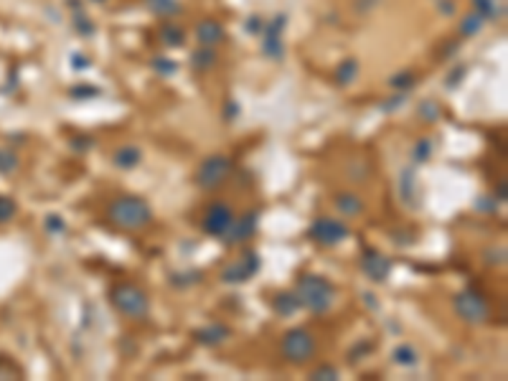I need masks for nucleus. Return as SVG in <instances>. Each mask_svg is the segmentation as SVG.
Returning a JSON list of instances; mask_svg holds the SVG:
<instances>
[{
  "label": "nucleus",
  "instance_id": "nucleus-1",
  "mask_svg": "<svg viewBox=\"0 0 508 381\" xmlns=\"http://www.w3.org/2000/svg\"><path fill=\"white\" fill-rule=\"evenodd\" d=\"M107 216L117 229L140 232L153 221V206L142 196H117L107 209Z\"/></svg>",
  "mask_w": 508,
  "mask_h": 381
},
{
  "label": "nucleus",
  "instance_id": "nucleus-2",
  "mask_svg": "<svg viewBox=\"0 0 508 381\" xmlns=\"http://www.w3.org/2000/svg\"><path fill=\"white\" fill-rule=\"evenodd\" d=\"M297 300L303 305L305 310L315 313V315H323V313H328L336 303V288H333V282L328 277H323V275H303L300 280H297Z\"/></svg>",
  "mask_w": 508,
  "mask_h": 381
},
{
  "label": "nucleus",
  "instance_id": "nucleus-3",
  "mask_svg": "<svg viewBox=\"0 0 508 381\" xmlns=\"http://www.w3.org/2000/svg\"><path fill=\"white\" fill-rule=\"evenodd\" d=\"M110 303L117 308L125 318L130 320H142L148 318L150 313V300L148 295L142 292L138 285H130V282H122V285H115L110 290Z\"/></svg>",
  "mask_w": 508,
  "mask_h": 381
},
{
  "label": "nucleus",
  "instance_id": "nucleus-4",
  "mask_svg": "<svg viewBox=\"0 0 508 381\" xmlns=\"http://www.w3.org/2000/svg\"><path fill=\"white\" fill-rule=\"evenodd\" d=\"M280 351L288 364H308L315 356V335L308 328H292L282 335Z\"/></svg>",
  "mask_w": 508,
  "mask_h": 381
},
{
  "label": "nucleus",
  "instance_id": "nucleus-5",
  "mask_svg": "<svg viewBox=\"0 0 508 381\" xmlns=\"http://www.w3.org/2000/svg\"><path fill=\"white\" fill-rule=\"evenodd\" d=\"M232 171H234L232 160H229L227 156L216 153V156H209L206 160H201L194 180L201 191H216V188H221L229 178H232Z\"/></svg>",
  "mask_w": 508,
  "mask_h": 381
},
{
  "label": "nucleus",
  "instance_id": "nucleus-6",
  "mask_svg": "<svg viewBox=\"0 0 508 381\" xmlns=\"http://www.w3.org/2000/svg\"><path fill=\"white\" fill-rule=\"evenodd\" d=\"M453 308L458 313V318H462L465 323H485V320L491 318V303L485 300L478 290H460L458 295L453 297Z\"/></svg>",
  "mask_w": 508,
  "mask_h": 381
},
{
  "label": "nucleus",
  "instance_id": "nucleus-7",
  "mask_svg": "<svg viewBox=\"0 0 508 381\" xmlns=\"http://www.w3.org/2000/svg\"><path fill=\"white\" fill-rule=\"evenodd\" d=\"M310 239L323 244V247H336L341 241H346L351 236V229L346 226V221L341 219H333V216H318L310 224Z\"/></svg>",
  "mask_w": 508,
  "mask_h": 381
},
{
  "label": "nucleus",
  "instance_id": "nucleus-8",
  "mask_svg": "<svg viewBox=\"0 0 508 381\" xmlns=\"http://www.w3.org/2000/svg\"><path fill=\"white\" fill-rule=\"evenodd\" d=\"M257 224H259V211L257 209H250L244 211L242 216H234V221L227 226V232L221 234L219 239L227 244V247H236V244H244V241H250L257 232Z\"/></svg>",
  "mask_w": 508,
  "mask_h": 381
},
{
  "label": "nucleus",
  "instance_id": "nucleus-9",
  "mask_svg": "<svg viewBox=\"0 0 508 381\" xmlns=\"http://www.w3.org/2000/svg\"><path fill=\"white\" fill-rule=\"evenodd\" d=\"M259 267H262V259H259L257 252H244L242 259L234 262V265H229L224 272H221V282H227V285H242V282L252 280L254 275L259 272Z\"/></svg>",
  "mask_w": 508,
  "mask_h": 381
},
{
  "label": "nucleus",
  "instance_id": "nucleus-10",
  "mask_svg": "<svg viewBox=\"0 0 508 381\" xmlns=\"http://www.w3.org/2000/svg\"><path fill=\"white\" fill-rule=\"evenodd\" d=\"M232 221H234V209L224 201H214L211 206L206 209V214H203L201 229L209 234V236H221Z\"/></svg>",
  "mask_w": 508,
  "mask_h": 381
},
{
  "label": "nucleus",
  "instance_id": "nucleus-11",
  "mask_svg": "<svg viewBox=\"0 0 508 381\" xmlns=\"http://www.w3.org/2000/svg\"><path fill=\"white\" fill-rule=\"evenodd\" d=\"M361 270L366 272V277L371 282H384L391 272V259L384 257L382 252H376V249H364V254H361Z\"/></svg>",
  "mask_w": 508,
  "mask_h": 381
},
{
  "label": "nucleus",
  "instance_id": "nucleus-12",
  "mask_svg": "<svg viewBox=\"0 0 508 381\" xmlns=\"http://www.w3.org/2000/svg\"><path fill=\"white\" fill-rule=\"evenodd\" d=\"M285 24H288V16L280 13L267 28H262V39H265L262 48H265V54L270 59H282V54H285V46H282V28H285Z\"/></svg>",
  "mask_w": 508,
  "mask_h": 381
},
{
  "label": "nucleus",
  "instance_id": "nucleus-13",
  "mask_svg": "<svg viewBox=\"0 0 508 381\" xmlns=\"http://www.w3.org/2000/svg\"><path fill=\"white\" fill-rule=\"evenodd\" d=\"M333 206H336V211L344 219L361 216V214L366 211V203H364V198H361L359 194H353V191H344V194H338L336 198H333Z\"/></svg>",
  "mask_w": 508,
  "mask_h": 381
},
{
  "label": "nucleus",
  "instance_id": "nucleus-14",
  "mask_svg": "<svg viewBox=\"0 0 508 381\" xmlns=\"http://www.w3.org/2000/svg\"><path fill=\"white\" fill-rule=\"evenodd\" d=\"M196 41L201 44V46H219L221 41H224V28L221 24L211 21V18H206L201 24L196 26Z\"/></svg>",
  "mask_w": 508,
  "mask_h": 381
},
{
  "label": "nucleus",
  "instance_id": "nucleus-15",
  "mask_svg": "<svg viewBox=\"0 0 508 381\" xmlns=\"http://www.w3.org/2000/svg\"><path fill=\"white\" fill-rule=\"evenodd\" d=\"M232 335V331H229L224 323H211V326H206V328H198L194 333V338L201 346H219V343H224Z\"/></svg>",
  "mask_w": 508,
  "mask_h": 381
},
{
  "label": "nucleus",
  "instance_id": "nucleus-16",
  "mask_svg": "<svg viewBox=\"0 0 508 381\" xmlns=\"http://www.w3.org/2000/svg\"><path fill=\"white\" fill-rule=\"evenodd\" d=\"M303 305H300V300H297V292L295 290H285V292H277L272 300V310L277 313V315H282V318H290V315H295L297 310H300Z\"/></svg>",
  "mask_w": 508,
  "mask_h": 381
},
{
  "label": "nucleus",
  "instance_id": "nucleus-17",
  "mask_svg": "<svg viewBox=\"0 0 508 381\" xmlns=\"http://www.w3.org/2000/svg\"><path fill=\"white\" fill-rule=\"evenodd\" d=\"M397 191L399 198L406 203V206H417L415 196H417V178H415V168H404L402 176L397 180Z\"/></svg>",
  "mask_w": 508,
  "mask_h": 381
},
{
  "label": "nucleus",
  "instance_id": "nucleus-18",
  "mask_svg": "<svg viewBox=\"0 0 508 381\" xmlns=\"http://www.w3.org/2000/svg\"><path fill=\"white\" fill-rule=\"evenodd\" d=\"M140 160H142V153L135 145H122V148H117L112 153V163L117 165V168H122V171H133Z\"/></svg>",
  "mask_w": 508,
  "mask_h": 381
},
{
  "label": "nucleus",
  "instance_id": "nucleus-19",
  "mask_svg": "<svg viewBox=\"0 0 508 381\" xmlns=\"http://www.w3.org/2000/svg\"><path fill=\"white\" fill-rule=\"evenodd\" d=\"M391 358H394V364L404 366V369H412V366L420 364V353H417L415 346H409V343H399L397 349L391 351Z\"/></svg>",
  "mask_w": 508,
  "mask_h": 381
},
{
  "label": "nucleus",
  "instance_id": "nucleus-20",
  "mask_svg": "<svg viewBox=\"0 0 508 381\" xmlns=\"http://www.w3.org/2000/svg\"><path fill=\"white\" fill-rule=\"evenodd\" d=\"M346 173H348V180H353V183H366L368 176H371V165H368V160H364L361 156H356L351 163H348Z\"/></svg>",
  "mask_w": 508,
  "mask_h": 381
},
{
  "label": "nucleus",
  "instance_id": "nucleus-21",
  "mask_svg": "<svg viewBox=\"0 0 508 381\" xmlns=\"http://www.w3.org/2000/svg\"><path fill=\"white\" fill-rule=\"evenodd\" d=\"M356 77H359V62H356V59H346V62H341V66L336 69V84L348 86V84L356 82Z\"/></svg>",
  "mask_w": 508,
  "mask_h": 381
},
{
  "label": "nucleus",
  "instance_id": "nucleus-22",
  "mask_svg": "<svg viewBox=\"0 0 508 381\" xmlns=\"http://www.w3.org/2000/svg\"><path fill=\"white\" fill-rule=\"evenodd\" d=\"M216 64V51H214L211 46H203L201 51H196L194 56H191V66H194L196 71H209Z\"/></svg>",
  "mask_w": 508,
  "mask_h": 381
},
{
  "label": "nucleus",
  "instance_id": "nucleus-23",
  "mask_svg": "<svg viewBox=\"0 0 508 381\" xmlns=\"http://www.w3.org/2000/svg\"><path fill=\"white\" fill-rule=\"evenodd\" d=\"M483 24H485V18L480 16V13H468V16L462 18V24H460V33L462 36H476L478 31H480V28H483Z\"/></svg>",
  "mask_w": 508,
  "mask_h": 381
},
{
  "label": "nucleus",
  "instance_id": "nucleus-24",
  "mask_svg": "<svg viewBox=\"0 0 508 381\" xmlns=\"http://www.w3.org/2000/svg\"><path fill=\"white\" fill-rule=\"evenodd\" d=\"M432 156V140L430 138H420V140L412 145V160L415 163H427Z\"/></svg>",
  "mask_w": 508,
  "mask_h": 381
},
{
  "label": "nucleus",
  "instance_id": "nucleus-25",
  "mask_svg": "<svg viewBox=\"0 0 508 381\" xmlns=\"http://www.w3.org/2000/svg\"><path fill=\"white\" fill-rule=\"evenodd\" d=\"M160 39H163L165 46H183L186 36H183V31H180L178 26H163L160 28Z\"/></svg>",
  "mask_w": 508,
  "mask_h": 381
},
{
  "label": "nucleus",
  "instance_id": "nucleus-26",
  "mask_svg": "<svg viewBox=\"0 0 508 381\" xmlns=\"http://www.w3.org/2000/svg\"><path fill=\"white\" fill-rule=\"evenodd\" d=\"M148 6L158 16H176V10H178L176 0H148Z\"/></svg>",
  "mask_w": 508,
  "mask_h": 381
},
{
  "label": "nucleus",
  "instance_id": "nucleus-27",
  "mask_svg": "<svg viewBox=\"0 0 508 381\" xmlns=\"http://www.w3.org/2000/svg\"><path fill=\"white\" fill-rule=\"evenodd\" d=\"M18 165H21V160H18V156L13 153V150H0V173H16Z\"/></svg>",
  "mask_w": 508,
  "mask_h": 381
},
{
  "label": "nucleus",
  "instance_id": "nucleus-28",
  "mask_svg": "<svg viewBox=\"0 0 508 381\" xmlns=\"http://www.w3.org/2000/svg\"><path fill=\"white\" fill-rule=\"evenodd\" d=\"M198 280H201V272H198V270L171 275V285H176V288H188V285H194V282H198Z\"/></svg>",
  "mask_w": 508,
  "mask_h": 381
},
{
  "label": "nucleus",
  "instance_id": "nucleus-29",
  "mask_svg": "<svg viewBox=\"0 0 508 381\" xmlns=\"http://www.w3.org/2000/svg\"><path fill=\"white\" fill-rule=\"evenodd\" d=\"M483 262L488 265H496V267H503L506 265V247H488L483 252Z\"/></svg>",
  "mask_w": 508,
  "mask_h": 381
},
{
  "label": "nucleus",
  "instance_id": "nucleus-30",
  "mask_svg": "<svg viewBox=\"0 0 508 381\" xmlns=\"http://www.w3.org/2000/svg\"><path fill=\"white\" fill-rule=\"evenodd\" d=\"M420 115H422L424 122H438L440 120V107H438V102H422L420 104Z\"/></svg>",
  "mask_w": 508,
  "mask_h": 381
},
{
  "label": "nucleus",
  "instance_id": "nucleus-31",
  "mask_svg": "<svg viewBox=\"0 0 508 381\" xmlns=\"http://www.w3.org/2000/svg\"><path fill=\"white\" fill-rule=\"evenodd\" d=\"M473 3H476L478 13H480L483 18H498L500 16L496 0H473Z\"/></svg>",
  "mask_w": 508,
  "mask_h": 381
},
{
  "label": "nucleus",
  "instance_id": "nucleus-32",
  "mask_svg": "<svg viewBox=\"0 0 508 381\" xmlns=\"http://www.w3.org/2000/svg\"><path fill=\"white\" fill-rule=\"evenodd\" d=\"M417 77H415V71H399L397 77H391V86H397V89H409V86L415 84Z\"/></svg>",
  "mask_w": 508,
  "mask_h": 381
},
{
  "label": "nucleus",
  "instance_id": "nucleus-33",
  "mask_svg": "<svg viewBox=\"0 0 508 381\" xmlns=\"http://www.w3.org/2000/svg\"><path fill=\"white\" fill-rule=\"evenodd\" d=\"M13 216H16V203L8 196H0V224H8Z\"/></svg>",
  "mask_w": 508,
  "mask_h": 381
},
{
  "label": "nucleus",
  "instance_id": "nucleus-34",
  "mask_svg": "<svg viewBox=\"0 0 508 381\" xmlns=\"http://www.w3.org/2000/svg\"><path fill=\"white\" fill-rule=\"evenodd\" d=\"M74 28H77L82 36H92V33H94L92 21H89V18H86L82 10H77V13H74Z\"/></svg>",
  "mask_w": 508,
  "mask_h": 381
},
{
  "label": "nucleus",
  "instance_id": "nucleus-35",
  "mask_svg": "<svg viewBox=\"0 0 508 381\" xmlns=\"http://www.w3.org/2000/svg\"><path fill=\"white\" fill-rule=\"evenodd\" d=\"M69 94L74 100H89V97H97L100 89H97V86H89V84H77V86H71Z\"/></svg>",
  "mask_w": 508,
  "mask_h": 381
},
{
  "label": "nucleus",
  "instance_id": "nucleus-36",
  "mask_svg": "<svg viewBox=\"0 0 508 381\" xmlns=\"http://www.w3.org/2000/svg\"><path fill=\"white\" fill-rule=\"evenodd\" d=\"M310 379L333 381V379H338V369L336 366H321V369H315V371L310 373Z\"/></svg>",
  "mask_w": 508,
  "mask_h": 381
},
{
  "label": "nucleus",
  "instance_id": "nucleus-37",
  "mask_svg": "<svg viewBox=\"0 0 508 381\" xmlns=\"http://www.w3.org/2000/svg\"><path fill=\"white\" fill-rule=\"evenodd\" d=\"M64 229H66L64 219L59 216V214H48V216H46V232L48 234H62Z\"/></svg>",
  "mask_w": 508,
  "mask_h": 381
},
{
  "label": "nucleus",
  "instance_id": "nucleus-38",
  "mask_svg": "<svg viewBox=\"0 0 508 381\" xmlns=\"http://www.w3.org/2000/svg\"><path fill=\"white\" fill-rule=\"evenodd\" d=\"M153 69H156L158 74H163V77H171L178 66H176L173 62H165V59H156V62H153Z\"/></svg>",
  "mask_w": 508,
  "mask_h": 381
},
{
  "label": "nucleus",
  "instance_id": "nucleus-39",
  "mask_svg": "<svg viewBox=\"0 0 508 381\" xmlns=\"http://www.w3.org/2000/svg\"><path fill=\"white\" fill-rule=\"evenodd\" d=\"M404 100H406V94H404V92H399V94H394V97H389V100L384 102L382 109H384V112H391V109L402 107V104H404Z\"/></svg>",
  "mask_w": 508,
  "mask_h": 381
},
{
  "label": "nucleus",
  "instance_id": "nucleus-40",
  "mask_svg": "<svg viewBox=\"0 0 508 381\" xmlns=\"http://www.w3.org/2000/svg\"><path fill=\"white\" fill-rule=\"evenodd\" d=\"M371 349H374V346H371V341H364L361 346H356V349L348 353V361H351V364H356V361H361V356H364V353H368Z\"/></svg>",
  "mask_w": 508,
  "mask_h": 381
},
{
  "label": "nucleus",
  "instance_id": "nucleus-41",
  "mask_svg": "<svg viewBox=\"0 0 508 381\" xmlns=\"http://www.w3.org/2000/svg\"><path fill=\"white\" fill-rule=\"evenodd\" d=\"M262 28H265V24H262V18L259 16H252L250 21H247V31L250 33H262Z\"/></svg>",
  "mask_w": 508,
  "mask_h": 381
},
{
  "label": "nucleus",
  "instance_id": "nucleus-42",
  "mask_svg": "<svg viewBox=\"0 0 508 381\" xmlns=\"http://www.w3.org/2000/svg\"><path fill=\"white\" fill-rule=\"evenodd\" d=\"M94 140H89V138H74L71 140V148H77V150H84V148H92Z\"/></svg>",
  "mask_w": 508,
  "mask_h": 381
},
{
  "label": "nucleus",
  "instance_id": "nucleus-43",
  "mask_svg": "<svg viewBox=\"0 0 508 381\" xmlns=\"http://www.w3.org/2000/svg\"><path fill=\"white\" fill-rule=\"evenodd\" d=\"M224 117H227V120H236V117H239V104L229 102L227 107H224Z\"/></svg>",
  "mask_w": 508,
  "mask_h": 381
},
{
  "label": "nucleus",
  "instance_id": "nucleus-44",
  "mask_svg": "<svg viewBox=\"0 0 508 381\" xmlns=\"http://www.w3.org/2000/svg\"><path fill=\"white\" fill-rule=\"evenodd\" d=\"M438 6L442 8L445 16H453V3H450V0H438Z\"/></svg>",
  "mask_w": 508,
  "mask_h": 381
},
{
  "label": "nucleus",
  "instance_id": "nucleus-45",
  "mask_svg": "<svg viewBox=\"0 0 508 381\" xmlns=\"http://www.w3.org/2000/svg\"><path fill=\"white\" fill-rule=\"evenodd\" d=\"M493 206H496L493 201H476V209H480V211H491Z\"/></svg>",
  "mask_w": 508,
  "mask_h": 381
},
{
  "label": "nucleus",
  "instance_id": "nucleus-46",
  "mask_svg": "<svg viewBox=\"0 0 508 381\" xmlns=\"http://www.w3.org/2000/svg\"><path fill=\"white\" fill-rule=\"evenodd\" d=\"M94 3H104V0H94Z\"/></svg>",
  "mask_w": 508,
  "mask_h": 381
}]
</instances>
